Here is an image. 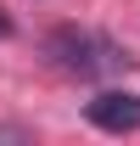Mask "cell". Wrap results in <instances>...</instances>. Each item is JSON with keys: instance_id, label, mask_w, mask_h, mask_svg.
Returning <instances> with one entry per match:
<instances>
[{"instance_id": "6da1fadb", "label": "cell", "mask_w": 140, "mask_h": 146, "mask_svg": "<svg viewBox=\"0 0 140 146\" xmlns=\"http://www.w3.org/2000/svg\"><path fill=\"white\" fill-rule=\"evenodd\" d=\"M51 56H56L67 73H84V79L112 73V68H123V62H129L112 39L90 34V28H56V34H51Z\"/></svg>"}, {"instance_id": "7a4b0ae2", "label": "cell", "mask_w": 140, "mask_h": 146, "mask_svg": "<svg viewBox=\"0 0 140 146\" xmlns=\"http://www.w3.org/2000/svg\"><path fill=\"white\" fill-rule=\"evenodd\" d=\"M84 118L106 135H129V129H140V96L135 90H101L95 101H84Z\"/></svg>"}, {"instance_id": "3957f363", "label": "cell", "mask_w": 140, "mask_h": 146, "mask_svg": "<svg viewBox=\"0 0 140 146\" xmlns=\"http://www.w3.org/2000/svg\"><path fill=\"white\" fill-rule=\"evenodd\" d=\"M0 39H6V17H0Z\"/></svg>"}]
</instances>
